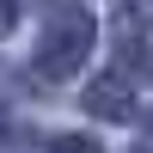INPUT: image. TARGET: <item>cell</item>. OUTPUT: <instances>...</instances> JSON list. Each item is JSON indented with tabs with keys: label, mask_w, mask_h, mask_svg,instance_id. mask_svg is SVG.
Wrapping results in <instances>:
<instances>
[{
	"label": "cell",
	"mask_w": 153,
	"mask_h": 153,
	"mask_svg": "<svg viewBox=\"0 0 153 153\" xmlns=\"http://www.w3.org/2000/svg\"><path fill=\"white\" fill-rule=\"evenodd\" d=\"M86 110H92V117H110V123H129V117H135L129 80H117V74H104V80H92V92H86Z\"/></svg>",
	"instance_id": "cell-2"
},
{
	"label": "cell",
	"mask_w": 153,
	"mask_h": 153,
	"mask_svg": "<svg viewBox=\"0 0 153 153\" xmlns=\"http://www.w3.org/2000/svg\"><path fill=\"white\" fill-rule=\"evenodd\" d=\"M12 19H19V6H12V0H0V37L12 31Z\"/></svg>",
	"instance_id": "cell-4"
},
{
	"label": "cell",
	"mask_w": 153,
	"mask_h": 153,
	"mask_svg": "<svg viewBox=\"0 0 153 153\" xmlns=\"http://www.w3.org/2000/svg\"><path fill=\"white\" fill-rule=\"evenodd\" d=\"M92 37H98L92 12H86V6H61L55 19H49L43 43H37V74H43V80H68V74L86 61Z\"/></svg>",
	"instance_id": "cell-1"
},
{
	"label": "cell",
	"mask_w": 153,
	"mask_h": 153,
	"mask_svg": "<svg viewBox=\"0 0 153 153\" xmlns=\"http://www.w3.org/2000/svg\"><path fill=\"white\" fill-rule=\"evenodd\" d=\"M49 153H98L86 135H61V141H49Z\"/></svg>",
	"instance_id": "cell-3"
}]
</instances>
